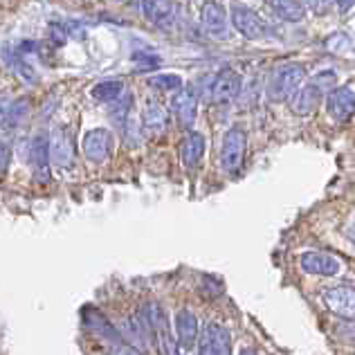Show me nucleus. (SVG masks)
<instances>
[{"instance_id":"obj_4","label":"nucleus","mask_w":355,"mask_h":355,"mask_svg":"<svg viewBox=\"0 0 355 355\" xmlns=\"http://www.w3.org/2000/svg\"><path fill=\"white\" fill-rule=\"evenodd\" d=\"M27 160L32 164L34 180L39 184L50 182V146L48 135L36 133L30 142H27Z\"/></svg>"},{"instance_id":"obj_9","label":"nucleus","mask_w":355,"mask_h":355,"mask_svg":"<svg viewBox=\"0 0 355 355\" xmlns=\"http://www.w3.org/2000/svg\"><path fill=\"white\" fill-rule=\"evenodd\" d=\"M241 90V77L234 70H223L218 77L209 81V99L218 106H227L239 97Z\"/></svg>"},{"instance_id":"obj_24","label":"nucleus","mask_w":355,"mask_h":355,"mask_svg":"<svg viewBox=\"0 0 355 355\" xmlns=\"http://www.w3.org/2000/svg\"><path fill=\"white\" fill-rule=\"evenodd\" d=\"M148 86H153L157 90H164V92H175V90L182 88V77L175 72H160V74L148 77Z\"/></svg>"},{"instance_id":"obj_23","label":"nucleus","mask_w":355,"mask_h":355,"mask_svg":"<svg viewBox=\"0 0 355 355\" xmlns=\"http://www.w3.org/2000/svg\"><path fill=\"white\" fill-rule=\"evenodd\" d=\"M261 95V81H259V74H252L245 81H241V90H239V104L243 108H250L257 104V99Z\"/></svg>"},{"instance_id":"obj_25","label":"nucleus","mask_w":355,"mask_h":355,"mask_svg":"<svg viewBox=\"0 0 355 355\" xmlns=\"http://www.w3.org/2000/svg\"><path fill=\"white\" fill-rule=\"evenodd\" d=\"M130 106H133V97H130L126 90L121 92V97H117V99L113 101V106H110V119H113L119 128L128 121Z\"/></svg>"},{"instance_id":"obj_29","label":"nucleus","mask_w":355,"mask_h":355,"mask_svg":"<svg viewBox=\"0 0 355 355\" xmlns=\"http://www.w3.org/2000/svg\"><path fill=\"white\" fill-rule=\"evenodd\" d=\"M113 355H137V353H135V351H130V349H126L124 344H121L119 349H115V351H113Z\"/></svg>"},{"instance_id":"obj_11","label":"nucleus","mask_w":355,"mask_h":355,"mask_svg":"<svg viewBox=\"0 0 355 355\" xmlns=\"http://www.w3.org/2000/svg\"><path fill=\"white\" fill-rule=\"evenodd\" d=\"M322 299L326 308L333 313V315H340L344 320H353V286L349 284H340V286H331V288H324L322 291Z\"/></svg>"},{"instance_id":"obj_21","label":"nucleus","mask_w":355,"mask_h":355,"mask_svg":"<svg viewBox=\"0 0 355 355\" xmlns=\"http://www.w3.org/2000/svg\"><path fill=\"white\" fill-rule=\"evenodd\" d=\"M270 7L288 23H297L306 16V3H299V0H275V3H270Z\"/></svg>"},{"instance_id":"obj_27","label":"nucleus","mask_w":355,"mask_h":355,"mask_svg":"<svg viewBox=\"0 0 355 355\" xmlns=\"http://www.w3.org/2000/svg\"><path fill=\"white\" fill-rule=\"evenodd\" d=\"M50 36H52V41L54 43H65V39H68V32H65V27L63 23H52L50 25Z\"/></svg>"},{"instance_id":"obj_1","label":"nucleus","mask_w":355,"mask_h":355,"mask_svg":"<svg viewBox=\"0 0 355 355\" xmlns=\"http://www.w3.org/2000/svg\"><path fill=\"white\" fill-rule=\"evenodd\" d=\"M304 81H306V68L302 63H284L270 74L266 95L270 101H288L304 86Z\"/></svg>"},{"instance_id":"obj_17","label":"nucleus","mask_w":355,"mask_h":355,"mask_svg":"<svg viewBox=\"0 0 355 355\" xmlns=\"http://www.w3.org/2000/svg\"><path fill=\"white\" fill-rule=\"evenodd\" d=\"M3 57H5L7 68H12L14 74L23 83H30V86H36V83H39V74H36V70L32 68V63L25 57H21L14 45H3Z\"/></svg>"},{"instance_id":"obj_14","label":"nucleus","mask_w":355,"mask_h":355,"mask_svg":"<svg viewBox=\"0 0 355 355\" xmlns=\"http://www.w3.org/2000/svg\"><path fill=\"white\" fill-rule=\"evenodd\" d=\"M302 270L311 277H338L342 263L333 254H326V252H306L299 259Z\"/></svg>"},{"instance_id":"obj_12","label":"nucleus","mask_w":355,"mask_h":355,"mask_svg":"<svg viewBox=\"0 0 355 355\" xmlns=\"http://www.w3.org/2000/svg\"><path fill=\"white\" fill-rule=\"evenodd\" d=\"M142 5V12L146 16V21L155 25L157 30L169 32L178 23V5L175 3H164V0H146Z\"/></svg>"},{"instance_id":"obj_28","label":"nucleus","mask_w":355,"mask_h":355,"mask_svg":"<svg viewBox=\"0 0 355 355\" xmlns=\"http://www.w3.org/2000/svg\"><path fill=\"white\" fill-rule=\"evenodd\" d=\"M135 61L142 68H155V65H160V57L157 54H135Z\"/></svg>"},{"instance_id":"obj_18","label":"nucleus","mask_w":355,"mask_h":355,"mask_svg":"<svg viewBox=\"0 0 355 355\" xmlns=\"http://www.w3.org/2000/svg\"><path fill=\"white\" fill-rule=\"evenodd\" d=\"M205 155V135L198 130H189L180 144V160L187 169H196Z\"/></svg>"},{"instance_id":"obj_10","label":"nucleus","mask_w":355,"mask_h":355,"mask_svg":"<svg viewBox=\"0 0 355 355\" xmlns=\"http://www.w3.org/2000/svg\"><path fill=\"white\" fill-rule=\"evenodd\" d=\"M232 25L248 41H261L266 36V21L250 7H232Z\"/></svg>"},{"instance_id":"obj_15","label":"nucleus","mask_w":355,"mask_h":355,"mask_svg":"<svg viewBox=\"0 0 355 355\" xmlns=\"http://www.w3.org/2000/svg\"><path fill=\"white\" fill-rule=\"evenodd\" d=\"M175 335H178V347L182 353L196 349L198 344V335H200V326H198V317H196L189 308H182L175 315Z\"/></svg>"},{"instance_id":"obj_6","label":"nucleus","mask_w":355,"mask_h":355,"mask_svg":"<svg viewBox=\"0 0 355 355\" xmlns=\"http://www.w3.org/2000/svg\"><path fill=\"white\" fill-rule=\"evenodd\" d=\"M198 90L193 86H184L180 90H175V95L171 99V110L184 130H189L196 121V115H198Z\"/></svg>"},{"instance_id":"obj_2","label":"nucleus","mask_w":355,"mask_h":355,"mask_svg":"<svg viewBox=\"0 0 355 355\" xmlns=\"http://www.w3.org/2000/svg\"><path fill=\"white\" fill-rule=\"evenodd\" d=\"M245 151H248V133L241 126H232L220 144V153H218L220 169L230 175H236L243 169V162H245Z\"/></svg>"},{"instance_id":"obj_19","label":"nucleus","mask_w":355,"mask_h":355,"mask_svg":"<svg viewBox=\"0 0 355 355\" xmlns=\"http://www.w3.org/2000/svg\"><path fill=\"white\" fill-rule=\"evenodd\" d=\"M166 124H169V113H166V108L160 104V101L148 99L142 110V126L146 130H151V133H162Z\"/></svg>"},{"instance_id":"obj_5","label":"nucleus","mask_w":355,"mask_h":355,"mask_svg":"<svg viewBox=\"0 0 355 355\" xmlns=\"http://www.w3.org/2000/svg\"><path fill=\"white\" fill-rule=\"evenodd\" d=\"M83 155L92 164H104L113 153V133L108 128H92L83 135Z\"/></svg>"},{"instance_id":"obj_26","label":"nucleus","mask_w":355,"mask_h":355,"mask_svg":"<svg viewBox=\"0 0 355 355\" xmlns=\"http://www.w3.org/2000/svg\"><path fill=\"white\" fill-rule=\"evenodd\" d=\"M9 162H12V148H9L7 142H3V139H0V173L7 171Z\"/></svg>"},{"instance_id":"obj_13","label":"nucleus","mask_w":355,"mask_h":355,"mask_svg":"<svg viewBox=\"0 0 355 355\" xmlns=\"http://www.w3.org/2000/svg\"><path fill=\"white\" fill-rule=\"evenodd\" d=\"M353 83H344V86L333 88L326 95V110H329L331 119L335 121H347L353 115Z\"/></svg>"},{"instance_id":"obj_8","label":"nucleus","mask_w":355,"mask_h":355,"mask_svg":"<svg viewBox=\"0 0 355 355\" xmlns=\"http://www.w3.org/2000/svg\"><path fill=\"white\" fill-rule=\"evenodd\" d=\"M200 25L214 41H225L230 34L227 12L220 3H205L200 9Z\"/></svg>"},{"instance_id":"obj_7","label":"nucleus","mask_w":355,"mask_h":355,"mask_svg":"<svg viewBox=\"0 0 355 355\" xmlns=\"http://www.w3.org/2000/svg\"><path fill=\"white\" fill-rule=\"evenodd\" d=\"M48 146H50V162L61 166V169H72L77 151H74V139L68 128H54L48 137Z\"/></svg>"},{"instance_id":"obj_20","label":"nucleus","mask_w":355,"mask_h":355,"mask_svg":"<svg viewBox=\"0 0 355 355\" xmlns=\"http://www.w3.org/2000/svg\"><path fill=\"white\" fill-rule=\"evenodd\" d=\"M124 81L121 79H106V81H99L97 86H92L90 90V97L99 101V104H113L117 97H121L124 92Z\"/></svg>"},{"instance_id":"obj_30","label":"nucleus","mask_w":355,"mask_h":355,"mask_svg":"<svg viewBox=\"0 0 355 355\" xmlns=\"http://www.w3.org/2000/svg\"><path fill=\"white\" fill-rule=\"evenodd\" d=\"M342 12H349V9H353V3H349V0H344V3H338Z\"/></svg>"},{"instance_id":"obj_3","label":"nucleus","mask_w":355,"mask_h":355,"mask_svg":"<svg viewBox=\"0 0 355 355\" xmlns=\"http://www.w3.org/2000/svg\"><path fill=\"white\" fill-rule=\"evenodd\" d=\"M198 355H232V338L223 324L209 322L198 335Z\"/></svg>"},{"instance_id":"obj_22","label":"nucleus","mask_w":355,"mask_h":355,"mask_svg":"<svg viewBox=\"0 0 355 355\" xmlns=\"http://www.w3.org/2000/svg\"><path fill=\"white\" fill-rule=\"evenodd\" d=\"M27 113H30V101L27 99H16V101H9V106L5 110V117H3V124L0 128H14V126H21Z\"/></svg>"},{"instance_id":"obj_31","label":"nucleus","mask_w":355,"mask_h":355,"mask_svg":"<svg viewBox=\"0 0 355 355\" xmlns=\"http://www.w3.org/2000/svg\"><path fill=\"white\" fill-rule=\"evenodd\" d=\"M239 355H259V353H257V351H252V349H248V347H245V349H241V351H239Z\"/></svg>"},{"instance_id":"obj_16","label":"nucleus","mask_w":355,"mask_h":355,"mask_svg":"<svg viewBox=\"0 0 355 355\" xmlns=\"http://www.w3.org/2000/svg\"><path fill=\"white\" fill-rule=\"evenodd\" d=\"M322 99H324V92L311 81V83H304V86L299 88L288 101H291V108H293V113H295V115L306 117V115L315 113L317 106L322 104Z\"/></svg>"}]
</instances>
